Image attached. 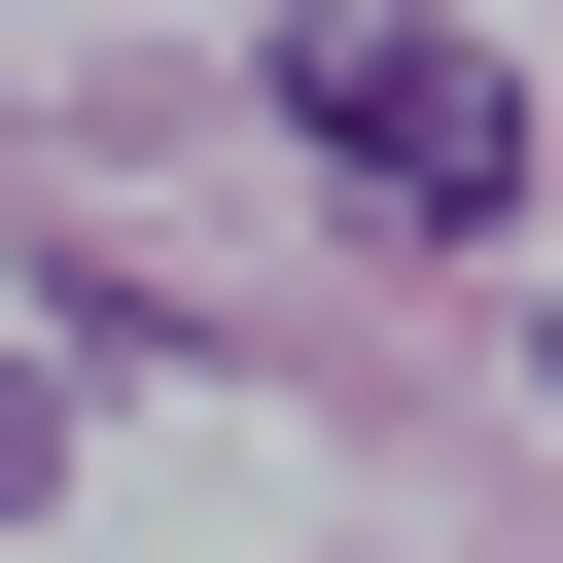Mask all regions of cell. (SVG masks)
Returning a JSON list of instances; mask_svg holds the SVG:
<instances>
[{
	"instance_id": "cell-1",
	"label": "cell",
	"mask_w": 563,
	"mask_h": 563,
	"mask_svg": "<svg viewBox=\"0 0 563 563\" xmlns=\"http://www.w3.org/2000/svg\"><path fill=\"white\" fill-rule=\"evenodd\" d=\"M282 106H317V176H352V211H422V246H493V211H528V70H493V35H317Z\"/></svg>"
},
{
	"instance_id": "cell-2",
	"label": "cell",
	"mask_w": 563,
	"mask_h": 563,
	"mask_svg": "<svg viewBox=\"0 0 563 563\" xmlns=\"http://www.w3.org/2000/svg\"><path fill=\"white\" fill-rule=\"evenodd\" d=\"M0 493H35V422H0Z\"/></svg>"
}]
</instances>
